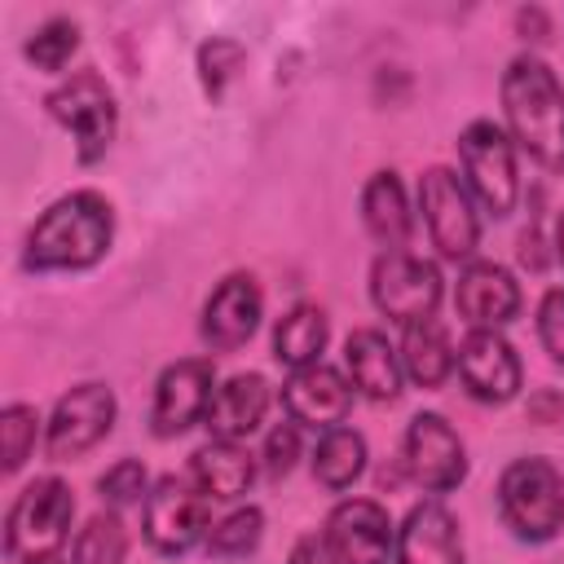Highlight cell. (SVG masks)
Segmentation results:
<instances>
[{
    "instance_id": "cell-1",
    "label": "cell",
    "mask_w": 564,
    "mask_h": 564,
    "mask_svg": "<svg viewBox=\"0 0 564 564\" xmlns=\"http://www.w3.org/2000/svg\"><path fill=\"white\" fill-rule=\"evenodd\" d=\"M115 212L101 194L75 189L57 198L26 234V269H88L110 251Z\"/></svg>"
},
{
    "instance_id": "cell-2",
    "label": "cell",
    "mask_w": 564,
    "mask_h": 564,
    "mask_svg": "<svg viewBox=\"0 0 564 564\" xmlns=\"http://www.w3.org/2000/svg\"><path fill=\"white\" fill-rule=\"evenodd\" d=\"M502 110L511 137L546 167L564 172V88L538 57H516L502 70Z\"/></svg>"
},
{
    "instance_id": "cell-3",
    "label": "cell",
    "mask_w": 564,
    "mask_h": 564,
    "mask_svg": "<svg viewBox=\"0 0 564 564\" xmlns=\"http://www.w3.org/2000/svg\"><path fill=\"white\" fill-rule=\"evenodd\" d=\"M498 511L520 542H551L564 529V476L551 458H516L498 480Z\"/></svg>"
},
{
    "instance_id": "cell-4",
    "label": "cell",
    "mask_w": 564,
    "mask_h": 564,
    "mask_svg": "<svg viewBox=\"0 0 564 564\" xmlns=\"http://www.w3.org/2000/svg\"><path fill=\"white\" fill-rule=\"evenodd\" d=\"M70 516H75V498H70V485L57 480V476H40L31 480L13 507H9V520H4V551L13 560H35V555H48L66 529H70Z\"/></svg>"
},
{
    "instance_id": "cell-5",
    "label": "cell",
    "mask_w": 564,
    "mask_h": 564,
    "mask_svg": "<svg viewBox=\"0 0 564 564\" xmlns=\"http://www.w3.org/2000/svg\"><path fill=\"white\" fill-rule=\"evenodd\" d=\"M458 159H463L467 185H471V194L480 198V207L494 212V216H507V212L516 207V194H520L511 137H507L494 119H476V123H467L463 137H458Z\"/></svg>"
},
{
    "instance_id": "cell-6",
    "label": "cell",
    "mask_w": 564,
    "mask_h": 564,
    "mask_svg": "<svg viewBox=\"0 0 564 564\" xmlns=\"http://www.w3.org/2000/svg\"><path fill=\"white\" fill-rule=\"evenodd\" d=\"M44 106H48V115H53L62 128H70L79 163H97V159L110 150L119 110H115L110 88H106L93 70H79V75H70L66 84H57Z\"/></svg>"
},
{
    "instance_id": "cell-7",
    "label": "cell",
    "mask_w": 564,
    "mask_h": 564,
    "mask_svg": "<svg viewBox=\"0 0 564 564\" xmlns=\"http://www.w3.org/2000/svg\"><path fill=\"white\" fill-rule=\"evenodd\" d=\"M207 494L189 480V476H163L150 494H145V511H141V529L145 542L163 555H181L194 542L207 538L212 520H207Z\"/></svg>"
},
{
    "instance_id": "cell-8",
    "label": "cell",
    "mask_w": 564,
    "mask_h": 564,
    "mask_svg": "<svg viewBox=\"0 0 564 564\" xmlns=\"http://www.w3.org/2000/svg\"><path fill=\"white\" fill-rule=\"evenodd\" d=\"M370 295L375 308L401 326L423 322L441 304V273L432 260L410 256V251H383L370 269Z\"/></svg>"
},
{
    "instance_id": "cell-9",
    "label": "cell",
    "mask_w": 564,
    "mask_h": 564,
    "mask_svg": "<svg viewBox=\"0 0 564 564\" xmlns=\"http://www.w3.org/2000/svg\"><path fill=\"white\" fill-rule=\"evenodd\" d=\"M419 207L427 220V234L445 260H467L480 242V220L471 207L467 185L449 167H427L419 181Z\"/></svg>"
},
{
    "instance_id": "cell-10",
    "label": "cell",
    "mask_w": 564,
    "mask_h": 564,
    "mask_svg": "<svg viewBox=\"0 0 564 564\" xmlns=\"http://www.w3.org/2000/svg\"><path fill=\"white\" fill-rule=\"evenodd\" d=\"M110 423H115V392L106 383H79L53 405V419L44 423V449L57 463L79 458L110 432Z\"/></svg>"
},
{
    "instance_id": "cell-11",
    "label": "cell",
    "mask_w": 564,
    "mask_h": 564,
    "mask_svg": "<svg viewBox=\"0 0 564 564\" xmlns=\"http://www.w3.org/2000/svg\"><path fill=\"white\" fill-rule=\"evenodd\" d=\"M216 397V375L212 361L185 357L167 366L154 383V405H150V432L154 436H181L198 419H207V405Z\"/></svg>"
},
{
    "instance_id": "cell-12",
    "label": "cell",
    "mask_w": 564,
    "mask_h": 564,
    "mask_svg": "<svg viewBox=\"0 0 564 564\" xmlns=\"http://www.w3.org/2000/svg\"><path fill=\"white\" fill-rule=\"evenodd\" d=\"M335 564H388V555L397 551V529L388 520V511L370 498H348L326 516L322 529Z\"/></svg>"
},
{
    "instance_id": "cell-13",
    "label": "cell",
    "mask_w": 564,
    "mask_h": 564,
    "mask_svg": "<svg viewBox=\"0 0 564 564\" xmlns=\"http://www.w3.org/2000/svg\"><path fill=\"white\" fill-rule=\"evenodd\" d=\"M405 467L432 494L458 489L463 476H467V454H463L458 432L441 414H432V410L414 414L410 427H405Z\"/></svg>"
},
{
    "instance_id": "cell-14",
    "label": "cell",
    "mask_w": 564,
    "mask_h": 564,
    "mask_svg": "<svg viewBox=\"0 0 564 564\" xmlns=\"http://www.w3.org/2000/svg\"><path fill=\"white\" fill-rule=\"evenodd\" d=\"M458 379L463 388L476 397V401H489V405H502L520 392V357L516 348L498 335V330H471L463 344H458Z\"/></svg>"
},
{
    "instance_id": "cell-15",
    "label": "cell",
    "mask_w": 564,
    "mask_h": 564,
    "mask_svg": "<svg viewBox=\"0 0 564 564\" xmlns=\"http://www.w3.org/2000/svg\"><path fill=\"white\" fill-rule=\"evenodd\" d=\"M260 313H264V300H260L256 278L251 273H229L203 304V339L216 352H234L256 335Z\"/></svg>"
},
{
    "instance_id": "cell-16",
    "label": "cell",
    "mask_w": 564,
    "mask_h": 564,
    "mask_svg": "<svg viewBox=\"0 0 564 564\" xmlns=\"http://www.w3.org/2000/svg\"><path fill=\"white\" fill-rule=\"evenodd\" d=\"M282 405L291 414V423H304V427H339L348 405H352V383L335 370V366H304V370H291V379L282 383Z\"/></svg>"
},
{
    "instance_id": "cell-17",
    "label": "cell",
    "mask_w": 564,
    "mask_h": 564,
    "mask_svg": "<svg viewBox=\"0 0 564 564\" xmlns=\"http://www.w3.org/2000/svg\"><path fill=\"white\" fill-rule=\"evenodd\" d=\"M458 313L471 322V330H498L520 313V286L516 278L494 264V260H471L458 273V291H454Z\"/></svg>"
},
{
    "instance_id": "cell-18",
    "label": "cell",
    "mask_w": 564,
    "mask_h": 564,
    "mask_svg": "<svg viewBox=\"0 0 564 564\" xmlns=\"http://www.w3.org/2000/svg\"><path fill=\"white\" fill-rule=\"evenodd\" d=\"M397 564H463L458 520L441 502H419L397 529Z\"/></svg>"
},
{
    "instance_id": "cell-19",
    "label": "cell",
    "mask_w": 564,
    "mask_h": 564,
    "mask_svg": "<svg viewBox=\"0 0 564 564\" xmlns=\"http://www.w3.org/2000/svg\"><path fill=\"white\" fill-rule=\"evenodd\" d=\"M344 366H348V383L370 397V401H392L401 392V352L379 335V330H352L344 344Z\"/></svg>"
},
{
    "instance_id": "cell-20",
    "label": "cell",
    "mask_w": 564,
    "mask_h": 564,
    "mask_svg": "<svg viewBox=\"0 0 564 564\" xmlns=\"http://www.w3.org/2000/svg\"><path fill=\"white\" fill-rule=\"evenodd\" d=\"M264 410H269V383L260 375H234L216 388L203 423L212 427L216 441H242L260 427Z\"/></svg>"
},
{
    "instance_id": "cell-21",
    "label": "cell",
    "mask_w": 564,
    "mask_h": 564,
    "mask_svg": "<svg viewBox=\"0 0 564 564\" xmlns=\"http://www.w3.org/2000/svg\"><path fill=\"white\" fill-rule=\"evenodd\" d=\"M189 480L216 498V502H234L251 489L256 480V458L238 445V441H212L189 458Z\"/></svg>"
},
{
    "instance_id": "cell-22",
    "label": "cell",
    "mask_w": 564,
    "mask_h": 564,
    "mask_svg": "<svg viewBox=\"0 0 564 564\" xmlns=\"http://www.w3.org/2000/svg\"><path fill=\"white\" fill-rule=\"evenodd\" d=\"M361 220H366L370 238H379L388 251H401V242L410 238V203H405V185L397 172H375L366 181Z\"/></svg>"
},
{
    "instance_id": "cell-23",
    "label": "cell",
    "mask_w": 564,
    "mask_h": 564,
    "mask_svg": "<svg viewBox=\"0 0 564 564\" xmlns=\"http://www.w3.org/2000/svg\"><path fill=\"white\" fill-rule=\"evenodd\" d=\"M401 370L419 383V388H441L454 370V348H449V335L436 317H423V322H410L405 335H401Z\"/></svg>"
},
{
    "instance_id": "cell-24",
    "label": "cell",
    "mask_w": 564,
    "mask_h": 564,
    "mask_svg": "<svg viewBox=\"0 0 564 564\" xmlns=\"http://www.w3.org/2000/svg\"><path fill=\"white\" fill-rule=\"evenodd\" d=\"M326 313L317 304H295L278 330H273V357L291 370H304V366H317L322 361V348H326Z\"/></svg>"
},
{
    "instance_id": "cell-25",
    "label": "cell",
    "mask_w": 564,
    "mask_h": 564,
    "mask_svg": "<svg viewBox=\"0 0 564 564\" xmlns=\"http://www.w3.org/2000/svg\"><path fill=\"white\" fill-rule=\"evenodd\" d=\"M366 471V436L352 432V427H330L317 436V449H313V476L326 485V489H348L357 476Z\"/></svg>"
},
{
    "instance_id": "cell-26",
    "label": "cell",
    "mask_w": 564,
    "mask_h": 564,
    "mask_svg": "<svg viewBox=\"0 0 564 564\" xmlns=\"http://www.w3.org/2000/svg\"><path fill=\"white\" fill-rule=\"evenodd\" d=\"M128 555V529L115 511H97L70 546V564H123Z\"/></svg>"
},
{
    "instance_id": "cell-27",
    "label": "cell",
    "mask_w": 564,
    "mask_h": 564,
    "mask_svg": "<svg viewBox=\"0 0 564 564\" xmlns=\"http://www.w3.org/2000/svg\"><path fill=\"white\" fill-rule=\"evenodd\" d=\"M260 538H264L260 507H238V511H229L225 520H216L207 529V551L220 555V560H242V555H251L260 546Z\"/></svg>"
},
{
    "instance_id": "cell-28",
    "label": "cell",
    "mask_w": 564,
    "mask_h": 564,
    "mask_svg": "<svg viewBox=\"0 0 564 564\" xmlns=\"http://www.w3.org/2000/svg\"><path fill=\"white\" fill-rule=\"evenodd\" d=\"M75 48H79V26H75L70 18H48V22L26 40V57H31L40 70H62Z\"/></svg>"
},
{
    "instance_id": "cell-29",
    "label": "cell",
    "mask_w": 564,
    "mask_h": 564,
    "mask_svg": "<svg viewBox=\"0 0 564 564\" xmlns=\"http://www.w3.org/2000/svg\"><path fill=\"white\" fill-rule=\"evenodd\" d=\"M242 57H247L242 44H238V40H225V35H212V40L198 48V75H203V88H207L212 101L225 97V84L238 75Z\"/></svg>"
},
{
    "instance_id": "cell-30",
    "label": "cell",
    "mask_w": 564,
    "mask_h": 564,
    "mask_svg": "<svg viewBox=\"0 0 564 564\" xmlns=\"http://www.w3.org/2000/svg\"><path fill=\"white\" fill-rule=\"evenodd\" d=\"M35 432H40V414L35 405H9L0 414V449H4V471H18L31 449H35Z\"/></svg>"
},
{
    "instance_id": "cell-31",
    "label": "cell",
    "mask_w": 564,
    "mask_h": 564,
    "mask_svg": "<svg viewBox=\"0 0 564 564\" xmlns=\"http://www.w3.org/2000/svg\"><path fill=\"white\" fill-rule=\"evenodd\" d=\"M97 494H101V502H110V507H128V502H145V467L137 463V458H119L101 480H97Z\"/></svg>"
},
{
    "instance_id": "cell-32",
    "label": "cell",
    "mask_w": 564,
    "mask_h": 564,
    "mask_svg": "<svg viewBox=\"0 0 564 564\" xmlns=\"http://www.w3.org/2000/svg\"><path fill=\"white\" fill-rule=\"evenodd\" d=\"M538 335H542V348L551 352V361L564 366V286L542 295V304H538Z\"/></svg>"
},
{
    "instance_id": "cell-33",
    "label": "cell",
    "mask_w": 564,
    "mask_h": 564,
    "mask_svg": "<svg viewBox=\"0 0 564 564\" xmlns=\"http://www.w3.org/2000/svg\"><path fill=\"white\" fill-rule=\"evenodd\" d=\"M300 458V423H278L264 441V467L269 476H286Z\"/></svg>"
},
{
    "instance_id": "cell-34",
    "label": "cell",
    "mask_w": 564,
    "mask_h": 564,
    "mask_svg": "<svg viewBox=\"0 0 564 564\" xmlns=\"http://www.w3.org/2000/svg\"><path fill=\"white\" fill-rule=\"evenodd\" d=\"M286 564H335V555H330V546H326L322 533H308V538H300L291 546V560Z\"/></svg>"
},
{
    "instance_id": "cell-35",
    "label": "cell",
    "mask_w": 564,
    "mask_h": 564,
    "mask_svg": "<svg viewBox=\"0 0 564 564\" xmlns=\"http://www.w3.org/2000/svg\"><path fill=\"white\" fill-rule=\"evenodd\" d=\"M529 414H533L538 423H551V419L560 414V401H555L551 392H542V397H533V405H529Z\"/></svg>"
},
{
    "instance_id": "cell-36",
    "label": "cell",
    "mask_w": 564,
    "mask_h": 564,
    "mask_svg": "<svg viewBox=\"0 0 564 564\" xmlns=\"http://www.w3.org/2000/svg\"><path fill=\"white\" fill-rule=\"evenodd\" d=\"M22 564H62V555H57V551H48V555H35V560H22Z\"/></svg>"
},
{
    "instance_id": "cell-37",
    "label": "cell",
    "mask_w": 564,
    "mask_h": 564,
    "mask_svg": "<svg viewBox=\"0 0 564 564\" xmlns=\"http://www.w3.org/2000/svg\"><path fill=\"white\" fill-rule=\"evenodd\" d=\"M555 247H560V264H564V212H560V225H555Z\"/></svg>"
}]
</instances>
